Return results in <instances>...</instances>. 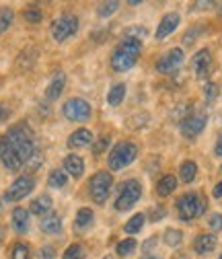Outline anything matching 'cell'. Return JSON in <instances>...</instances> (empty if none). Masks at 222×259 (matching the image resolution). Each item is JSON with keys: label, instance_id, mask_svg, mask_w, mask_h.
Returning <instances> with one entry per match:
<instances>
[{"label": "cell", "instance_id": "obj_1", "mask_svg": "<svg viewBox=\"0 0 222 259\" xmlns=\"http://www.w3.org/2000/svg\"><path fill=\"white\" fill-rule=\"evenodd\" d=\"M7 142L11 144V148L17 152V156L21 158V163L27 165L31 158L35 156L37 148H35V136L33 132L25 125V123H17L7 132Z\"/></svg>", "mask_w": 222, "mask_h": 259}, {"label": "cell", "instance_id": "obj_2", "mask_svg": "<svg viewBox=\"0 0 222 259\" xmlns=\"http://www.w3.org/2000/svg\"><path fill=\"white\" fill-rule=\"evenodd\" d=\"M142 52V44L134 37H125L121 39V44L115 48L113 56H111V68L115 72H125L130 70L134 64L138 62V56Z\"/></svg>", "mask_w": 222, "mask_h": 259}, {"label": "cell", "instance_id": "obj_3", "mask_svg": "<svg viewBox=\"0 0 222 259\" xmlns=\"http://www.w3.org/2000/svg\"><path fill=\"white\" fill-rule=\"evenodd\" d=\"M177 212L181 220H194L206 212V198L202 193H185L177 200Z\"/></svg>", "mask_w": 222, "mask_h": 259}, {"label": "cell", "instance_id": "obj_4", "mask_svg": "<svg viewBox=\"0 0 222 259\" xmlns=\"http://www.w3.org/2000/svg\"><path fill=\"white\" fill-rule=\"evenodd\" d=\"M136 156H138L136 144H132V142H119V144L113 146V150H111V154L107 158V165H109L111 171H119L123 167L132 165L136 160Z\"/></svg>", "mask_w": 222, "mask_h": 259}, {"label": "cell", "instance_id": "obj_5", "mask_svg": "<svg viewBox=\"0 0 222 259\" xmlns=\"http://www.w3.org/2000/svg\"><path fill=\"white\" fill-rule=\"evenodd\" d=\"M111 185H113V177L111 173H105V171H99L97 175H95L88 183L91 187V198L97 202V204H103L109 196V191H111Z\"/></svg>", "mask_w": 222, "mask_h": 259}, {"label": "cell", "instance_id": "obj_6", "mask_svg": "<svg viewBox=\"0 0 222 259\" xmlns=\"http://www.w3.org/2000/svg\"><path fill=\"white\" fill-rule=\"evenodd\" d=\"M140 196H142V185H140V181H136V179L125 181L123 187H121L119 198H117V202H115V208L121 210V212H123V210H130V208L140 200Z\"/></svg>", "mask_w": 222, "mask_h": 259}, {"label": "cell", "instance_id": "obj_7", "mask_svg": "<svg viewBox=\"0 0 222 259\" xmlns=\"http://www.w3.org/2000/svg\"><path fill=\"white\" fill-rule=\"evenodd\" d=\"M78 31V19L70 13L62 15L54 25H52V35L56 41H66L68 37H72Z\"/></svg>", "mask_w": 222, "mask_h": 259}, {"label": "cell", "instance_id": "obj_8", "mask_svg": "<svg viewBox=\"0 0 222 259\" xmlns=\"http://www.w3.org/2000/svg\"><path fill=\"white\" fill-rule=\"evenodd\" d=\"M62 111H64V115L70 121H84V119L91 117V105H88V101L80 99V97H72V99H68L64 103V107H62Z\"/></svg>", "mask_w": 222, "mask_h": 259}, {"label": "cell", "instance_id": "obj_9", "mask_svg": "<svg viewBox=\"0 0 222 259\" xmlns=\"http://www.w3.org/2000/svg\"><path fill=\"white\" fill-rule=\"evenodd\" d=\"M33 187H35V179L33 177H19V179H15L13 181V185L7 189V193H5V200H9V202H19V200H23V198H27L31 191H33Z\"/></svg>", "mask_w": 222, "mask_h": 259}, {"label": "cell", "instance_id": "obj_10", "mask_svg": "<svg viewBox=\"0 0 222 259\" xmlns=\"http://www.w3.org/2000/svg\"><path fill=\"white\" fill-rule=\"evenodd\" d=\"M206 113H192L187 115L185 119H181V134L189 140H194L202 130L206 127Z\"/></svg>", "mask_w": 222, "mask_h": 259}, {"label": "cell", "instance_id": "obj_11", "mask_svg": "<svg viewBox=\"0 0 222 259\" xmlns=\"http://www.w3.org/2000/svg\"><path fill=\"white\" fill-rule=\"evenodd\" d=\"M183 64V50L181 48H173L169 50L165 56H161V60L156 62V70L158 72H173Z\"/></svg>", "mask_w": 222, "mask_h": 259}, {"label": "cell", "instance_id": "obj_12", "mask_svg": "<svg viewBox=\"0 0 222 259\" xmlns=\"http://www.w3.org/2000/svg\"><path fill=\"white\" fill-rule=\"evenodd\" d=\"M0 160H3L5 167H7V169H11V171H19V169L23 167L21 158H19V156H17V152L11 148V144L7 142V138H5V136L0 138Z\"/></svg>", "mask_w": 222, "mask_h": 259}, {"label": "cell", "instance_id": "obj_13", "mask_svg": "<svg viewBox=\"0 0 222 259\" xmlns=\"http://www.w3.org/2000/svg\"><path fill=\"white\" fill-rule=\"evenodd\" d=\"M194 72L198 78H206L208 72H210V66H212V58H210V50H200L196 56H194Z\"/></svg>", "mask_w": 222, "mask_h": 259}, {"label": "cell", "instance_id": "obj_14", "mask_svg": "<svg viewBox=\"0 0 222 259\" xmlns=\"http://www.w3.org/2000/svg\"><path fill=\"white\" fill-rule=\"evenodd\" d=\"M179 21H181V17H179L177 13H167V15L163 17L161 25H158V29H156V33H154V37H156V39H165L167 35H171V33H173V31L177 29Z\"/></svg>", "mask_w": 222, "mask_h": 259}, {"label": "cell", "instance_id": "obj_15", "mask_svg": "<svg viewBox=\"0 0 222 259\" xmlns=\"http://www.w3.org/2000/svg\"><path fill=\"white\" fill-rule=\"evenodd\" d=\"M216 245H218L216 235L204 233V235H198V237H196V241H194V251H196L198 255H208V253H212V251L216 249Z\"/></svg>", "mask_w": 222, "mask_h": 259}, {"label": "cell", "instance_id": "obj_16", "mask_svg": "<svg viewBox=\"0 0 222 259\" xmlns=\"http://www.w3.org/2000/svg\"><path fill=\"white\" fill-rule=\"evenodd\" d=\"M64 84H66V74L64 72H56L52 76L48 89H46V97H48L50 101H56L58 97L62 95V89H64Z\"/></svg>", "mask_w": 222, "mask_h": 259}, {"label": "cell", "instance_id": "obj_17", "mask_svg": "<svg viewBox=\"0 0 222 259\" xmlns=\"http://www.w3.org/2000/svg\"><path fill=\"white\" fill-rule=\"evenodd\" d=\"M64 169H66V173L68 175H72V177H82L84 175V160H82V156H78V154H68L66 158H64Z\"/></svg>", "mask_w": 222, "mask_h": 259}, {"label": "cell", "instance_id": "obj_18", "mask_svg": "<svg viewBox=\"0 0 222 259\" xmlns=\"http://www.w3.org/2000/svg\"><path fill=\"white\" fill-rule=\"evenodd\" d=\"M11 220H13V229H15L17 233L23 235V233L29 231V212H27L25 208H15Z\"/></svg>", "mask_w": 222, "mask_h": 259}, {"label": "cell", "instance_id": "obj_19", "mask_svg": "<svg viewBox=\"0 0 222 259\" xmlns=\"http://www.w3.org/2000/svg\"><path fill=\"white\" fill-rule=\"evenodd\" d=\"M29 210L31 214H37V216H48L50 210H52V198L48 196V193H43V196L35 198L33 202L29 204Z\"/></svg>", "mask_w": 222, "mask_h": 259}, {"label": "cell", "instance_id": "obj_20", "mask_svg": "<svg viewBox=\"0 0 222 259\" xmlns=\"http://www.w3.org/2000/svg\"><path fill=\"white\" fill-rule=\"evenodd\" d=\"M93 142V134L88 132V130H76L74 134H70V138H68V146L70 148H84V146H88Z\"/></svg>", "mask_w": 222, "mask_h": 259}, {"label": "cell", "instance_id": "obj_21", "mask_svg": "<svg viewBox=\"0 0 222 259\" xmlns=\"http://www.w3.org/2000/svg\"><path fill=\"white\" fill-rule=\"evenodd\" d=\"M39 226H41V231H43V233H48V235H56V233L62 231V218H60L58 214H48V216L41 218Z\"/></svg>", "mask_w": 222, "mask_h": 259}, {"label": "cell", "instance_id": "obj_22", "mask_svg": "<svg viewBox=\"0 0 222 259\" xmlns=\"http://www.w3.org/2000/svg\"><path fill=\"white\" fill-rule=\"evenodd\" d=\"M175 187H177V179L173 175H165L161 181H158V185H156V193L161 198H167V196H171V193L175 191Z\"/></svg>", "mask_w": 222, "mask_h": 259}, {"label": "cell", "instance_id": "obj_23", "mask_svg": "<svg viewBox=\"0 0 222 259\" xmlns=\"http://www.w3.org/2000/svg\"><path fill=\"white\" fill-rule=\"evenodd\" d=\"M198 175V165L194 163V160H185V163H181L179 167V177L183 183H192Z\"/></svg>", "mask_w": 222, "mask_h": 259}, {"label": "cell", "instance_id": "obj_24", "mask_svg": "<svg viewBox=\"0 0 222 259\" xmlns=\"http://www.w3.org/2000/svg\"><path fill=\"white\" fill-rule=\"evenodd\" d=\"M91 222H93V210H88V208H80V210L76 212L74 229H76V231H84V229H88V226H91Z\"/></svg>", "mask_w": 222, "mask_h": 259}, {"label": "cell", "instance_id": "obj_25", "mask_svg": "<svg viewBox=\"0 0 222 259\" xmlns=\"http://www.w3.org/2000/svg\"><path fill=\"white\" fill-rule=\"evenodd\" d=\"M123 97H125V84L119 82V84L111 87V91H109V95H107V103H109L111 107H117V105L123 101Z\"/></svg>", "mask_w": 222, "mask_h": 259}, {"label": "cell", "instance_id": "obj_26", "mask_svg": "<svg viewBox=\"0 0 222 259\" xmlns=\"http://www.w3.org/2000/svg\"><path fill=\"white\" fill-rule=\"evenodd\" d=\"M144 214H134L130 220H128V224H125L123 226V231L125 233H128V235H136L140 229H142V226H144Z\"/></svg>", "mask_w": 222, "mask_h": 259}, {"label": "cell", "instance_id": "obj_27", "mask_svg": "<svg viewBox=\"0 0 222 259\" xmlns=\"http://www.w3.org/2000/svg\"><path fill=\"white\" fill-rule=\"evenodd\" d=\"M66 183H68V175H66V173H62V171H58V169L50 173V179H48V185H50V187L62 189Z\"/></svg>", "mask_w": 222, "mask_h": 259}, {"label": "cell", "instance_id": "obj_28", "mask_svg": "<svg viewBox=\"0 0 222 259\" xmlns=\"http://www.w3.org/2000/svg\"><path fill=\"white\" fill-rule=\"evenodd\" d=\"M181 241H183V233L181 231H177V229H167L165 231V243L169 247H177V245H181Z\"/></svg>", "mask_w": 222, "mask_h": 259}, {"label": "cell", "instance_id": "obj_29", "mask_svg": "<svg viewBox=\"0 0 222 259\" xmlns=\"http://www.w3.org/2000/svg\"><path fill=\"white\" fill-rule=\"evenodd\" d=\"M31 257V251L25 243H15L13 249H11V259H29Z\"/></svg>", "mask_w": 222, "mask_h": 259}, {"label": "cell", "instance_id": "obj_30", "mask_svg": "<svg viewBox=\"0 0 222 259\" xmlns=\"http://www.w3.org/2000/svg\"><path fill=\"white\" fill-rule=\"evenodd\" d=\"M134 249H136V239H125V241H121L117 245V255L128 257V255L134 253Z\"/></svg>", "mask_w": 222, "mask_h": 259}, {"label": "cell", "instance_id": "obj_31", "mask_svg": "<svg viewBox=\"0 0 222 259\" xmlns=\"http://www.w3.org/2000/svg\"><path fill=\"white\" fill-rule=\"evenodd\" d=\"M13 11L11 9H0V33H5V31L13 25Z\"/></svg>", "mask_w": 222, "mask_h": 259}, {"label": "cell", "instance_id": "obj_32", "mask_svg": "<svg viewBox=\"0 0 222 259\" xmlns=\"http://www.w3.org/2000/svg\"><path fill=\"white\" fill-rule=\"evenodd\" d=\"M84 257V247L82 245H70L66 251H64V255H62V259H82Z\"/></svg>", "mask_w": 222, "mask_h": 259}, {"label": "cell", "instance_id": "obj_33", "mask_svg": "<svg viewBox=\"0 0 222 259\" xmlns=\"http://www.w3.org/2000/svg\"><path fill=\"white\" fill-rule=\"evenodd\" d=\"M25 21H29V23H39L41 21V9L39 7H35V5H31V7H27V11H25Z\"/></svg>", "mask_w": 222, "mask_h": 259}, {"label": "cell", "instance_id": "obj_34", "mask_svg": "<svg viewBox=\"0 0 222 259\" xmlns=\"http://www.w3.org/2000/svg\"><path fill=\"white\" fill-rule=\"evenodd\" d=\"M202 33H204V27H202V25H196V27H192V29H189L187 33H185V37H183V44H185V46H192V44H194V39H196L198 35H202Z\"/></svg>", "mask_w": 222, "mask_h": 259}, {"label": "cell", "instance_id": "obj_35", "mask_svg": "<svg viewBox=\"0 0 222 259\" xmlns=\"http://www.w3.org/2000/svg\"><path fill=\"white\" fill-rule=\"evenodd\" d=\"M117 9H119V3H115V0H113V3H103V5L99 7V15H101V17H109V15H113Z\"/></svg>", "mask_w": 222, "mask_h": 259}, {"label": "cell", "instance_id": "obj_36", "mask_svg": "<svg viewBox=\"0 0 222 259\" xmlns=\"http://www.w3.org/2000/svg\"><path fill=\"white\" fill-rule=\"evenodd\" d=\"M208 226L212 231H222V214H210V218H208Z\"/></svg>", "mask_w": 222, "mask_h": 259}, {"label": "cell", "instance_id": "obj_37", "mask_svg": "<svg viewBox=\"0 0 222 259\" xmlns=\"http://www.w3.org/2000/svg\"><path fill=\"white\" fill-rule=\"evenodd\" d=\"M146 35H148L146 27H132V29H128V35L125 37H134V39L140 41V37H146Z\"/></svg>", "mask_w": 222, "mask_h": 259}, {"label": "cell", "instance_id": "obj_38", "mask_svg": "<svg viewBox=\"0 0 222 259\" xmlns=\"http://www.w3.org/2000/svg\"><path fill=\"white\" fill-rule=\"evenodd\" d=\"M204 95H206V99H208V101L216 99V97H218V84H216V82H208L206 89H204Z\"/></svg>", "mask_w": 222, "mask_h": 259}, {"label": "cell", "instance_id": "obj_39", "mask_svg": "<svg viewBox=\"0 0 222 259\" xmlns=\"http://www.w3.org/2000/svg\"><path fill=\"white\" fill-rule=\"evenodd\" d=\"M165 214H167V210H165L163 206H154V208H152V212H150V220H152V222H156V220H161Z\"/></svg>", "mask_w": 222, "mask_h": 259}, {"label": "cell", "instance_id": "obj_40", "mask_svg": "<svg viewBox=\"0 0 222 259\" xmlns=\"http://www.w3.org/2000/svg\"><path fill=\"white\" fill-rule=\"evenodd\" d=\"M107 144H109V138H101L97 144L93 146V152H95V154H101V152L107 148Z\"/></svg>", "mask_w": 222, "mask_h": 259}, {"label": "cell", "instance_id": "obj_41", "mask_svg": "<svg viewBox=\"0 0 222 259\" xmlns=\"http://www.w3.org/2000/svg\"><path fill=\"white\" fill-rule=\"evenodd\" d=\"M39 257H41V259H54V257H56V249H54V247H43V249L39 251Z\"/></svg>", "mask_w": 222, "mask_h": 259}, {"label": "cell", "instance_id": "obj_42", "mask_svg": "<svg viewBox=\"0 0 222 259\" xmlns=\"http://www.w3.org/2000/svg\"><path fill=\"white\" fill-rule=\"evenodd\" d=\"M9 115H11V109L7 107V103H3V101H0V121H5Z\"/></svg>", "mask_w": 222, "mask_h": 259}, {"label": "cell", "instance_id": "obj_43", "mask_svg": "<svg viewBox=\"0 0 222 259\" xmlns=\"http://www.w3.org/2000/svg\"><path fill=\"white\" fill-rule=\"evenodd\" d=\"M212 196H214V198H222V181L216 183V187L212 189Z\"/></svg>", "mask_w": 222, "mask_h": 259}, {"label": "cell", "instance_id": "obj_44", "mask_svg": "<svg viewBox=\"0 0 222 259\" xmlns=\"http://www.w3.org/2000/svg\"><path fill=\"white\" fill-rule=\"evenodd\" d=\"M214 152H216V156H222V138L216 142V148H214Z\"/></svg>", "mask_w": 222, "mask_h": 259}, {"label": "cell", "instance_id": "obj_45", "mask_svg": "<svg viewBox=\"0 0 222 259\" xmlns=\"http://www.w3.org/2000/svg\"><path fill=\"white\" fill-rule=\"evenodd\" d=\"M154 243H156V237H152L150 241H146V245H144V251H148L150 247H154Z\"/></svg>", "mask_w": 222, "mask_h": 259}, {"label": "cell", "instance_id": "obj_46", "mask_svg": "<svg viewBox=\"0 0 222 259\" xmlns=\"http://www.w3.org/2000/svg\"><path fill=\"white\" fill-rule=\"evenodd\" d=\"M142 259H158V257H154V255H144Z\"/></svg>", "mask_w": 222, "mask_h": 259}, {"label": "cell", "instance_id": "obj_47", "mask_svg": "<svg viewBox=\"0 0 222 259\" xmlns=\"http://www.w3.org/2000/svg\"><path fill=\"white\" fill-rule=\"evenodd\" d=\"M0 241H3V229H0Z\"/></svg>", "mask_w": 222, "mask_h": 259}, {"label": "cell", "instance_id": "obj_48", "mask_svg": "<svg viewBox=\"0 0 222 259\" xmlns=\"http://www.w3.org/2000/svg\"><path fill=\"white\" fill-rule=\"evenodd\" d=\"M0 210H3V200H0Z\"/></svg>", "mask_w": 222, "mask_h": 259}, {"label": "cell", "instance_id": "obj_49", "mask_svg": "<svg viewBox=\"0 0 222 259\" xmlns=\"http://www.w3.org/2000/svg\"><path fill=\"white\" fill-rule=\"evenodd\" d=\"M220 15H222V5H220Z\"/></svg>", "mask_w": 222, "mask_h": 259}, {"label": "cell", "instance_id": "obj_50", "mask_svg": "<svg viewBox=\"0 0 222 259\" xmlns=\"http://www.w3.org/2000/svg\"><path fill=\"white\" fill-rule=\"evenodd\" d=\"M220 171H222V167H220Z\"/></svg>", "mask_w": 222, "mask_h": 259}, {"label": "cell", "instance_id": "obj_51", "mask_svg": "<svg viewBox=\"0 0 222 259\" xmlns=\"http://www.w3.org/2000/svg\"><path fill=\"white\" fill-rule=\"evenodd\" d=\"M220 259H222V255H220Z\"/></svg>", "mask_w": 222, "mask_h": 259}]
</instances>
